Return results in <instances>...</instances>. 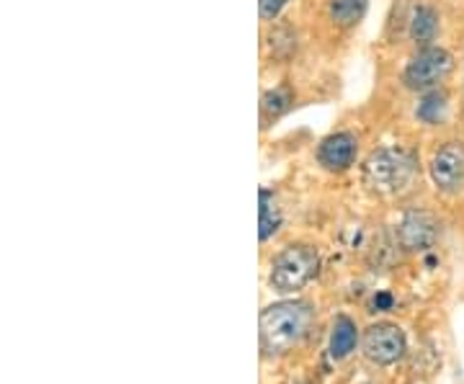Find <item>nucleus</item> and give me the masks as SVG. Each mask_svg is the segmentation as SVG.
<instances>
[{
  "label": "nucleus",
  "mask_w": 464,
  "mask_h": 384,
  "mask_svg": "<svg viewBox=\"0 0 464 384\" xmlns=\"http://www.w3.org/2000/svg\"><path fill=\"white\" fill-rule=\"evenodd\" d=\"M398 240L402 251H429L439 240V219L426 209H413L398 225Z\"/></svg>",
  "instance_id": "obj_7"
},
{
  "label": "nucleus",
  "mask_w": 464,
  "mask_h": 384,
  "mask_svg": "<svg viewBox=\"0 0 464 384\" xmlns=\"http://www.w3.org/2000/svg\"><path fill=\"white\" fill-rule=\"evenodd\" d=\"M320 168L328 173H346L359 158V139L351 132H333L320 139L315 152Z\"/></svg>",
  "instance_id": "obj_8"
},
{
  "label": "nucleus",
  "mask_w": 464,
  "mask_h": 384,
  "mask_svg": "<svg viewBox=\"0 0 464 384\" xmlns=\"http://www.w3.org/2000/svg\"><path fill=\"white\" fill-rule=\"evenodd\" d=\"M356 346H359V328H356V322L348 315H338L335 322H333L331 346H328L331 359L333 361H343V359H348L351 353L356 351Z\"/></svg>",
  "instance_id": "obj_9"
},
{
  "label": "nucleus",
  "mask_w": 464,
  "mask_h": 384,
  "mask_svg": "<svg viewBox=\"0 0 464 384\" xmlns=\"http://www.w3.org/2000/svg\"><path fill=\"white\" fill-rule=\"evenodd\" d=\"M415 117L420 119L423 124L429 127H439L444 124L449 117V99L444 91L433 88V91H426L420 101H418V109H415Z\"/></svg>",
  "instance_id": "obj_14"
},
{
  "label": "nucleus",
  "mask_w": 464,
  "mask_h": 384,
  "mask_svg": "<svg viewBox=\"0 0 464 384\" xmlns=\"http://www.w3.org/2000/svg\"><path fill=\"white\" fill-rule=\"evenodd\" d=\"M292 103H295V93L289 85H276L266 91L261 96V130H268L274 121H279L292 109Z\"/></svg>",
  "instance_id": "obj_11"
},
{
  "label": "nucleus",
  "mask_w": 464,
  "mask_h": 384,
  "mask_svg": "<svg viewBox=\"0 0 464 384\" xmlns=\"http://www.w3.org/2000/svg\"><path fill=\"white\" fill-rule=\"evenodd\" d=\"M320 271V253L313 245L295 243L274 255L268 284L276 294H297L310 284Z\"/></svg>",
  "instance_id": "obj_3"
},
{
  "label": "nucleus",
  "mask_w": 464,
  "mask_h": 384,
  "mask_svg": "<svg viewBox=\"0 0 464 384\" xmlns=\"http://www.w3.org/2000/svg\"><path fill=\"white\" fill-rule=\"evenodd\" d=\"M286 5H289V0H258V14L264 21H276Z\"/></svg>",
  "instance_id": "obj_15"
},
{
  "label": "nucleus",
  "mask_w": 464,
  "mask_h": 384,
  "mask_svg": "<svg viewBox=\"0 0 464 384\" xmlns=\"http://www.w3.org/2000/svg\"><path fill=\"white\" fill-rule=\"evenodd\" d=\"M313 320H315V310L310 302L286 300L268 304L258 320L264 356L271 359V356H284V353L295 351L304 341V335L310 333Z\"/></svg>",
  "instance_id": "obj_1"
},
{
  "label": "nucleus",
  "mask_w": 464,
  "mask_h": 384,
  "mask_svg": "<svg viewBox=\"0 0 464 384\" xmlns=\"http://www.w3.org/2000/svg\"><path fill=\"white\" fill-rule=\"evenodd\" d=\"M366 8H369V0H328V16H331L333 26H338L343 32L362 24Z\"/></svg>",
  "instance_id": "obj_12"
},
{
  "label": "nucleus",
  "mask_w": 464,
  "mask_h": 384,
  "mask_svg": "<svg viewBox=\"0 0 464 384\" xmlns=\"http://www.w3.org/2000/svg\"><path fill=\"white\" fill-rule=\"evenodd\" d=\"M408 34L415 47H431V42L439 34V14L431 5H415L411 24H408Z\"/></svg>",
  "instance_id": "obj_10"
},
{
  "label": "nucleus",
  "mask_w": 464,
  "mask_h": 384,
  "mask_svg": "<svg viewBox=\"0 0 464 384\" xmlns=\"http://www.w3.org/2000/svg\"><path fill=\"white\" fill-rule=\"evenodd\" d=\"M454 72V57L444 47H420L402 70V85L415 93L433 91Z\"/></svg>",
  "instance_id": "obj_4"
},
{
  "label": "nucleus",
  "mask_w": 464,
  "mask_h": 384,
  "mask_svg": "<svg viewBox=\"0 0 464 384\" xmlns=\"http://www.w3.org/2000/svg\"><path fill=\"white\" fill-rule=\"evenodd\" d=\"M415 155L400 148H380L364 160V184L380 197L405 194L415 181Z\"/></svg>",
  "instance_id": "obj_2"
},
{
  "label": "nucleus",
  "mask_w": 464,
  "mask_h": 384,
  "mask_svg": "<svg viewBox=\"0 0 464 384\" xmlns=\"http://www.w3.org/2000/svg\"><path fill=\"white\" fill-rule=\"evenodd\" d=\"M258 204H261L258 206V237H261V243H266V240H271L274 235L279 233L284 215L279 201L268 188H261V201Z\"/></svg>",
  "instance_id": "obj_13"
},
{
  "label": "nucleus",
  "mask_w": 464,
  "mask_h": 384,
  "mask_svg": "<svg viewBox=\"0 0 464 384\" xmlns=\"http://www.w3.org/2000/svg\"><path fill=\"white\" fill-rule=\"evenodd\" d=\"M433 186L444 194H459L464 188V142H444L429 163Z\"/></svg>",
  "instance_id": "obj_6"
},
{
  "label": "nucleus",
  "mask_w": 464,
  "mask_h": 384,
  "mask_svg": "<svg viewBox=\"0 0 464 384\" xmlns=\"http://www.w3.org/2000/svg\"><path fill=\"white\" fill-rule=\"evenodd\" d=\"M364 356L377 367H392L408 351V338L392 322H374L362 338Z\"/></svg>",
  "instance_id": "obj_5"
}]
</instances>
